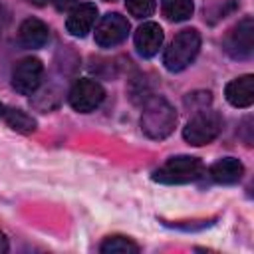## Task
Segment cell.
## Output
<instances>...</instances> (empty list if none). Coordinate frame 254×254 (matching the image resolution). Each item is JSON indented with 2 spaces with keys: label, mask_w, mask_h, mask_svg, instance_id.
<instances>
[{
  "label": "cell",
  "mask_w": 254,
  "mask_h": 254,
  "mask_svg": "<svg viewBox=\"0 0 254 254\" xmlns=\"http://www.w3.org/2000/svg\"><path fill=\"white\" fill-rule=\"evenodd\" d=\"M177 125L175 107L161 95H153L147 99L141 113V129L149 139H165L173 133Z\"/></svg>",
  "instance_id": "obj_1"
},
{
  "label": "cell",
  "mask_w": 254,
  "mask_h": 254,
  "mask_svg": "<svg viewBox=\"0 0 254 254\" xmlns=\"http://www.w3.org/2000/svg\"><path fill=\"white\" fill-rule=\"evenodd\" d=\"M200 50V34L194 28H187L181 30L173 42L169 44V48L165 50L163 56V64L169 71H183L185 67H189L196 54Z\"/></svg>",
  "instance_id": "obj_2"
},
{
  "label": "cell",
  "mask_w": 254,
  "mask_h": 254,
  "mask_svg": "<svg viewBox=\"0 0 254 254\" xmlns=\"http://www.w3.org/2000/svg\"><path fill=\"white\" fill-rule=\"evenodd\" d=\"M222 127H224V119H222V115L218 111H214V109H198L189 119V123L185 125L183 137H185V141L189 145L202 147V145L212 143L222 133Z\"/></svg>",
  "instance_id": "obj_3"
},
{
  "label": "cell",
  "mask_w": 254,
  "mask_h": 254,
  "mask_svg": "<svg viewBox=\"0 0 254 254\" xmlns=\"http://www.w3.org/2000/svg\"><path fill=\"white\" fill-rule=\"evenodd\" d=\"M204 173V165L198 157L179 155L171 157L163 167H159L153 173V179L163 185H185L200 179Z\"/></svg>",
  "instance_id": "obj_4"
},
{
  "label": "cell",
  "mask_w": 254,
  "mask_h": 254,
  "mask_svg": "<svg viewBox=\"0 0 254 254\" xmlns=\"http://www.w3.org/2000/svg\"><path fill=\"white\" fill-rule=\"evenodd\" d=\"M224 52L234 60H248L254 52V20L242 18L224 38Z\"/></svg>",
  "instance_id": "obj_5"
},
{
  "label": "cell",
  "mask_w": 254,
  "mask_h": 254,
  "mask_svg": "<svg viewBox=\"0 0 254 254\" xmlns=\"http://www.w3.org/2000/svg\"><path fill=\"white\" fill-rule=\"evenodd\" d=\"M67 99H69V105L75 111L89 113V111H95L101 105V101L105 99V89L95 79L83 77V79H77L71 85Z\"/></svg>",
  "instance_id": "obj_6"
},
{
  "label": "cell",
  "mask_w": 254,
  "mask_h": 254,
  "mask_svg": "<svg viewBox=\"0 0 254 254\" xmlns=\"http://www.w3.org/2000/svg\"><path fill=\"white\" fill-rule=\"evenodd\" d=\"M44 64L38 58H24L14 65L12 85L22 95H32L42 83Z\"/></svg>",
  "instance_id": "obj_7"
},
{
  "label": "cell",
  "mask_w": 254,
  "mask_h": 254,
  "mask_svg": "<svg viewBox=\"0 0 254 254\" xmlns=\"http://www.w3.org/2000/svg\"><path fill=\"white\" fill-rule=\"evenodd\" d=\"M129 34V22L119 12L105 14L95 28V42L101 48H113L121 44Z\"/></svg>",
  "instance_id": "obj_8"
},
{
  "label": "cell",
  "mask_w": 254,
  "mask_h": 254,
  "mask_svg": "<svg viewBox=\"0 0 254 254\" xmlns=\"http://www.w3.org/2000/svg\"><path fill=\"white\" fill-rule=\"evenodd\" d=\"M165 34L157 22H145L135 32V48L143 58H153L163 46Z\"/></svg>",
  "instance_id": "obj_9"
},
{
  "label": "cell",
  "mask_w": 254,
  "mask_h": 254,
  "mask_svg": "<svg viewBox=\"0 0 254 254\" xmlns=\"http://www.w3.org/2000/svg\"><path fill=\"white\" fill-rule=\"evenodd\" d=\"M95 18H97V6L95 4H91V2L77 4L75 8L69 10V16L65 20V28L71 36L83 38L87 32H91Z\"/></svg>",
  "instance_id": "obj_10"
},
{
  "label": "cell",
  "mask_w": 254,
  "mask_h": 254,
  "mask_svg": "<svg viewBox=\"0 0 254 254\" xmlns=\"http://www.w3.org/2000/svg\"><path fill=\"white\" fill-rule=\"evenodd\" d=\"M226 101L232 107H250L254 103V77L252 75H240L232 79L224 89Z\"/></svg>",
  "instance_id": "obj_11"
},
{
  "label": "cell",
  "mask_w": 254,
  "mask_h": 254,
  "mask_svg": "<svg viewBox=\"0 0 254 254\" xmlns=\"http://www.w3.org/2000/svg\"><path fill=\"white\" fill-rule=\"evenodd\" d=\"M50 38V30L48 26L38 20V18H26L22 24H20V30H18V40L24 48H42Z\"/></svg>",
  "instance_id": "obj_12"
},
{
  "label": "cell",
  "mask_w": 254,
  "mask_h": 254,
  "mask_svg": "<svg viewBox=\"0 0 254 254\" xmlns=\"http://www.w3.org/2000/svg\"><path fill=\"white\" fill-rule=\"evenodd\" d=\"M208 175H210V179H212L214 183H218V185H234V183H238V181L242 179V175H244V165H242L238 159H234V157H224V159L216 161V163L210 167Z\"/></svg>",
  "instance_id": "obj_13"
},
{
  "label": "cell",
  "mask_w": 254,
  "mask_h": 254,
  "mask_svg": "<svg viewBox=\"0 0 254 254\" xmlns=\"http://www.w3.org/2000/svg\"><path fill=\"white\" fill-rule=\"evenodd\" d=\"M161 8L163 16L171 22H185L194 12L192 0H161Z\"/></svg>",
  "instance_id": "obj_14"
},
{
  "label": "cell",
  "mask_w": 254,
  "mask_h": 254,
  "mask_svg": "<svg viewBox=\"0 0 254 254\" xmlns=\"http://www.w3.org/2000/svg\"><path fill=\"white\" fill-rule=\"evenodd\" d=\"M99 250L103 254H137L139 252V246L131 238L121 236V234H115V236H107L101 242Z\"/></svg>",
  "instance_id": "obj_15"
},
{
  "label": "cell",
  "mask_w": 254,
  "mask_h": 254,
  "mask_svg": "<svg viewBox=\"0 0 254 254\" xmlns=\"http://www.w3.org/2000/svg\"><path fill=\"white\" fill-rule=\"evenodd\" d=\"M4 121L18 133H32L36 131V119H32L28 113H24L22 109H14V107H6L4 109Z\"/></svg>",
  "instance_id": "obj_16"
},
{
  "label": "cell",
  "mask_w": 254,
  "mask_h": 254,
  "mask_svg": "<svg viewBox=\"0 0 254 254\" xmlns=\"http://www.w3.org/2000/svg\"><path fill=\"white\" fill-rule=\"evenodd\" d=\"M125 6L135 18H147L155 12V0H125Z\"/></svg>",
  "instance_id": "obj_17"
},
{
  "label": "cell",
  "mask_w": 254,
  "mask_h": 254,
  "mask_svg": "<svg viewBox=\"0 0 254 254\" xmlns=\"http://www.w3.org/2000/svg\"><path fill=\"white\" fill-rule=\"evenodd\" d=\"M75 2H77V0H54V6H56L60 12H67V10L75 8Z\"/></svg>",
  "instance_id": "obj_18"
},
{
  "label": "cell",
  "mask_w": 254,
  "mask_h": 254,
  "mask_svg": "<svg viewBox=\"0 0 254 254\" xmlns=\"http://www.w3.org/2000/svg\"><path fill=\"white\" fill-rule=\"evenodd\" d=\"M6 24H8V10H6V6L0 2V34L4 32Z\"/></svg>",
  "instance_id": "obj_19"
},
{
  "label": "cell",
  "mask_w": 254,
  "mask_h": 254,
  "mask_svg": "<svg viewBox=\"0 0 254 254\" xmlns=\"http://www.w3.org/2000/svg\"><path fill=\"white\" fill-rule=\"evenodd\" d=\"M4 252H8V238H6L4 232L0 230V254H4Z\"/></svg>",
  "instance_id": "obj_20"
},
{
  "label": "cell",
  "mask_w": 254,
  "mask_h": 254,
  "mask_svg": "<svg viewBox=\"0 0 254 254\" xmlns=\"http://www.w3.org/2000/svg\"><path fill=\"white\" fill-rule=\"evenodd\" d=\"M30 4H36V6H44L46 4V0H28Z\"/></svg>",
  "instance_id": "obj_21"
},
{
  "label": "cell",
  "mask_w": 254,
  "mask_h": 254,
  "mask_svg": "<svg viewBox=\"0 0 254 254\" xmlns=\"http://www.w3.org/2000/svg\"><path fill=\"white\" fill-rule=\"evenodd\" d=\"M4 109H6V107H4V105H2V103H0V117H2V115H4Z\"/></svg>",
  "instance_id": "obj_22"
},
{
  "label": "cell",
  "mask_w": 254,
  "mask_h": 254,
  "mask_svg": "<svg viewBox=\"0 0 254 254\" xmlns=\"http://www.w3.org/2000/svg\"><path fill=\"white\" fill-rule=\"evenodd\" d=\"M107 2H111V0H107Z\"/></svg>",
  "instance_id": "obj_23"
}]
</instances>
